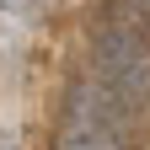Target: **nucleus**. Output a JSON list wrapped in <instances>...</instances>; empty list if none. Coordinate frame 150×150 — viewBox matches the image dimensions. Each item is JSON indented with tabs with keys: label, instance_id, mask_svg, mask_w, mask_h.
Instances as JSON below:
<instances>
[{
	"label": "nucleus",
	"instance_id": "nucleus-1",
	"mask_svg": "<svg viewBox=\"0 0 150 150\" xmlns=\"http://www.w3.org/2000/svg\"><path fill=\"white\" fill-rule=\"evenodd\" d=\"M123 129H129V112L97 81H86V86H75V97L64 107L59 150H123Z\"/></svg>",
	"mask_w": 150,
	"mask_h": 150
},
{
	"label": "nucleus",
	"instance_id": "nucleus-2",
	"mask_svg": "<svg viewBox=\"0 0 150 150\" xmlns=\"http://www.w3.org/2000/svg\"><path fill=\"white\" fill-rule=\"evenodd\" d=\"M0 150H16V145H11V139H0Z\"/></svg>",
	"mask_w": 150,
	"mask_h": 150
}]
</instances>
